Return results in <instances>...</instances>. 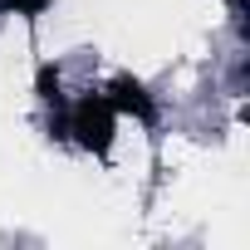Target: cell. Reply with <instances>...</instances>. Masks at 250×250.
Here are the masks:
<instances>
[{"mask_svg": "<svg viewBox=\"0 0 250 250\" xmlns=\"http://www.w3.org/2000/svg\"><path fill=\"white\" fill-rule=\"evenodd\" d=\"M108 103H113L118 113H133L138 123H152V118H157V103L143 93V83H138V79H118V83H113V93H108Z\"/></svg>", "mask_w": 250, "mask_h": 250, "instance_id": "7a4b0ae2", "label": "cell"}, {"mask_svg": "<svg viewBox=\"0 0 250 250\" xmlns=\"http://www.w3.org/2000/svg\"><path fill=\"white\" fill-rule=\"evenodd\" d=\"M49 0H0V15H40Z\"/></svg>", "mask_w": 250, "mask_h": 250, "instance_id": "3957f363", "label": "cell"}, {"mask_svg": "<svg viewBox=\"0 0 250 250\" xmlns=\"http://www.w3.org/2000/svg\"><path fill=\"white\" fill-rule=\"evenodd\" d=\"M113 128H118V108L108 103V93H88L74 108L64 103V138H79V147L103 157L113 147Z\"/></svg>", "mask_w": 250, "mask_h": 250, "instance_id": "6da1fadb", "label": "cell"}]
</instances>
